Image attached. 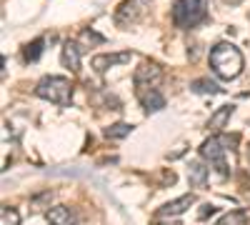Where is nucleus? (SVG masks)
<instances>
[{
	"label": "nucleus",
	"instance_id": "nucleus-8",
	"mask_svg": "<svg viewBox=\"0 0 250 225\" xmlns=\"http://www.w3.org/2000/svg\"><path fill=\"white\" fill-rule=\"evenodd\" d=\"M138 98H140V105L145 108V113H158L165 108V98L158 88H138Z\"/></svg>",
	"mask_w": 250,
	"mask_h": 225
},
{
	"label": "nucleus",
	"instance_id": "nucleus-17",
	"mask_svg": "<svg viewBox=\"0 0 250 225\" xmlns=\"http://www.w3.org/2000/svg\"><path fill=\"white\" fill-rule=\"evenodd\" d=\"M248 223V213L245 210H230V213H225L218 225H245Z\"/></svg>",
	"mask_w": 250,
	"mask_h": 225
},
{
	"label": "nucleus",
	"instance_id": "nucleus-14",
	"mask_svg": "<svg viewBox=\"0 0 250 225\" xmlns=\"http://www.w3.org/2000/svg\"><path fill=\"white\" fill-rule=\"evenodd\" d=\"M190 90H193V93H200V95H218V93H223V88H220L218 83H213V80H208V78L193 80Z\"/></svg>",
	"mask_w": 250,
	"mask_h": 225
},
{
	"label": "nucleus",
	"instance_id": "nucleus-18",
	"mask_svg": "<svg viewBox=\"0 0 250 225\" xmlns=\"http://www.w3.org/2000/svg\"><path fill=\"white\" fill-rule=\"evenodd\" d=\"M0 225H20V215L15 208H3L0 210Z\"/></svg>",
	"mask_w": 250,
	"mask_h": 225
},
{
	"label": "nucleus",
	"instance_id": "nucleus-20",
	"mask_svg": "<svg viewBox=\"0 0 250 225\" xmlns=\"http://www.w3.org/2000/svg\"><path fill=\"white\" fill-rule=\"evenodd\" d=\"M213 213H218V208H215V205H203V210L198 213V218H200V220H205L208 215H213Z\"/></svg>",
	"mask_w": 250,
	"mask_h": 225
},
{
	"label": "nucleus",
	"instance_id": "nucleus-1",
	"mask_svg": "<svg viewBox=\"0 0 250 225\" xmlns=\"http://www.w3.org/2000/svg\"><path fill=\"white\" fill-rule=\"evenodd\" d=\"M210 68L223 80H235L243 73V53L233 43H218L210 48Z\"/></svg>",
	"mask_w": 250,
	"mask_h": 225
},
{
	"label": "nucleus",
	"instance_id": "nucleus-9",
	"mask_svg": "<svg viewBox=\"0 0 250 225\" xmlns=\"http://www.w3.org/2000/svg\"><path fill=\"white\" fill-rule=\"evenodd\" d=\"M195 203V195L190 193V195H183V198H178V200H173V203H165V205L158 210V218H175V215H183L188 208H190Z\"/></svg>",
	"mask_w": 250,
	"mask_h": 225
},
{
	"label": "nucleus",
	"instance_id": "nucleus-4",
	"mask_svg": "<svg viewBox=\"0 0 250 225\" xmlns=\"http://www.w3.org/2000/svg\"><path fill=\"white\" fill-rule=\"evenodd\" d=\"M150 13V0H123L115 10V25L118 28H133L140 20H145V15Z\"/></svg>",
	"mask_w": 250,
	"mask_h": 225
},
{
	"label": "nucleus",
	"instance_id": "nucleus-3",
	"mask_svg": "<svg viewBox=\"0 0 250 225\" xmlns=\"http://www.w3.org/2000/svg\"><path fill=\"white\" fill-rule=\"evenodd\" d=\"M208 18L205 0H175L173 3V23L178 28H193Z\"/></svg>",
	"mask_w": 250,
	"mask_h": 225
},
{
	"label": "nucleus",
	"instance_id": "nucleus-2",
	"mask_svg": "<svg viewBox=\"0 0 250 225\" xmlns=\"http://www.w3.org/2000/svg\"><path fill=\"white\" fill-rule=\"evenodd\" d=\"M35 95L43 98V100H50L55 105H70L73 85H70V80L62 78V75H45L35 85Z\"/></svg>",
	"mask_w": 250,
	"mask_h": 225
},
{
	"label": "nucleus",
	"instance_id": "nucleus-11",
	"mask_svg": "<svg viewBox=\"0 0 250 225\" xmlns=\"http://www.w3.org/2000/svg\"><path fill=\"white\" fill-rule=\"evenodd\" d=\"M45 218H48L50 225H78V218H75V213H73L68 205H55V208H50V210L45 213Z\"/></svg>",
	"mask_w": 250,
	"mask_h": 225
},
{
	"label": "nucleus",
	"instance_id": "nucleus-16",
	"mask_svg": "<svg viewBox=\"0 0 250 225\" xmlns=\"http://www.w3.org/2000/svg\"><path fill=\"white\" fill-rule=\"evenodd\" d=\"M43 45H45V40H43V38H38V40H33V43H28L25 50H23L25 63H35V60L40 58V53H43Z\"/></svg>",
	"mask_w": 250,
	"mask_h": 225
},
{
	"label": "nucleus",
	"instance_id": "nucleus-7",
	"mask_svg": "<svg viewBox=\"0 0 250 225\" xmlns=\"http://www.w3.org/2000/svg\"><path fill=\"white\" fill-rule=\"evenodd\" d=\"M130 63V50H123V53H103V55H95L90 60V65L98 70V73H105L108 68L113 65H125Z\"/></svg>",
	"mask_w": 250,
	"mask_h": 225
},
{
	"label": "nucleus",
	"instance_id": "nucleus-10",
	"mask_svg": "<svg viewBox=\"0 0 250 225\" xmlns=\"http://www.w3.org/2000/svg\"><path fill=\"white\" fill-rule=\"evenodd\" d=\"M60 63L65 65L68 70H80V45L75 43V40H68V43H62Z\"/></svg>",
	"mask_w": 250,
	"mask_h": 225
},
{
	"label": "nucleus",
	"instance_id": "nucleus-6",
	"mask_svg": "<svg viewBox=\"0 0 250 225\" xmlns=\"http://www.w3.org/2000/svg\"><path fill=\"white\" fill-rule=\"evenodd\" d=\"M133 80L138 88H158L163 83V68L158 63H140V68H135Z\"/></svg>",
	"mask_w": 250,
	"mask_h": 225
},
{
	"label": "nucleus",
	"instance_id": "nucleus-15",
	"mask_svg": "<svg viewBox=\"0 0 250 225\" xmlns=\"http://www.w3.org/2000/svg\"><path fill=\"white\" fill-rule=\"evenodd\" d=\"M130 133H133V125H130V123H115V125H110V128H105V130H103V135H105V138H110V140L128 138Z\"/></svg>",
	"mask_w": 250,
	"mask_h": 225
},
{
	"label": "nucleus",
	"instance_id": "nucleus-5",
	"mask_svg": "<svg viewBox=\"0 0 250 225\" xmlns=\"http://www.w3.org/2000/svg\"><path fill=\"white\" fill-rule=\"evenodd\" d=\"M225 145H228L225 138H208L203 145H200V155L210 163V165L223 178H228V173H230V170H228V163H225V150H228Z\"/></svg>",
	"mask_w": 250,
	"mask_h": 225
},
{
	"label": "nucleus",
	"instance_id": "nucleus-13",
	"mask_svg": "<svg viewBox=\"0 0 250 225\" xmlns=\"http://www.w3.org/2000/svg\"><path fill=\"white\" fill-rule=\"evenodd\" d=\"M188 180H190V185H195V188H203V185H205L208 168L203 165L200 160H193L190 165H188Z\"/></svg>",
	"mask_w": 250,
	"mask_h": 225
},
{
	"label": "nucleus",
	"instance_id": "nucleus-19",
	"mask_svg": "<svg viewBox=\"0 0 250 225\" xmlns=\"http://www.w3.org/2000/svg\"><path fill=\"white\" fill-rule=\"evenodd\" d=\"M83 40H88V43H95V45L105 43V38H103V35H98L95 30H83Z\"/></svg>",
	"mask_w": 250,
	"mask_h": 225
},
{
	"label": "nucleus",
	"instance_id": "nucleus-21",
	"mask_svg": "<svg viewBox=\"0 0 250 225\" xmlns=\"http://www.w3.org/2000/svg\"><path fill=\"white\" fill-rule=\"evenodd\" d=\"M248 158H250V150H248Z\"/></svg>",
	"mask_w": 250,
	"mask_h": 225
},
{
	"label": "nucleus",
	"instance_id": "nucleus-12",
	"mask_svg": "<svg viewBox=\"0 0 250 225\" xmlns=\"http://www.w3.org/2000/svg\"><path fill=\"white\" fill-rule=\"evenodd\" d=\"M233 105H220L213 115H210V120H208V128L210 130H223L225 125H228V120H230V115H233Z\"/></svg>",
	"mask_w": 250,
	"mask_h": 225
}]
</instances>
